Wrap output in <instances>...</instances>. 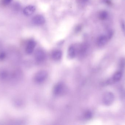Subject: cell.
I'll list each match as a JSON object with an SVG mask.
<instances>
[{
    "instance_id": "8",
    "label": "cell",
    "mask_w": 125,
    "mask_h": 125,
    "mask_svg": "<svg viewBox=\"0 0 125 125\" xmlns=\"http://www.w3.org/2000/svg\"><path fill=\"white\" fill-rule=\"evenodd\" d=\"M64 90V86L62 84L59 83L56 84L53 89V93L55 95H59L61 94Z\"/></svg>"
},
{
    "instance_id": "13",
    "label": "cell",
    "mask_w": 125,
    "mask_h": 125,
    "mask_svg": "<svg viewBox=\"0 0 125 125\" xmlns=\"http://www.w3.org/2000/svg\"><path fill=\"white\" fill-rule=\"evenodd\" d=\"M108 15L107 12L105 11H103L100 12L98 16H99V18L100 20H103L107 19Z\"/></svg>"
},
{
    "instance_id": "10",
    "label": "cell",
    "mask_w": 125,
    "mask_h": 125,
    "mask_svg": "<svg viewBox=\"0 0 125 125\" xmlns=\"http://www.w3.org/2000/svg\"><path fill=\"white\" fill-rule=\"evenodd\" d=\"M68 56L71 58H73L75 57L76 54L75 48L73 46H71L69 48L68 50Z\"/></svg>"
},
{
    "instance_id": "9",
    "label": "cell",
    "mask_w": 125,
    "mask_h": 125,
    "mask_svg": "<svg viewBox=\"0 0 125 125\" xmlns=\"http://www.w3.org/2000/svg\"><path fill=\"white\" fill-rule=\"evenodd\" d=\"M62 53L61 51L59 50L54 51L52 54V58L56 61L60 60L62 57Z\"/></svg>"
},
{
    "instance_id": "6",
    "label": "cell",
    "mask_w": 125,
    "mask_h": 125,
    "mask_svg": "<svg viewBox=\"0 0 125 125\" xmlns=\"http://www.w3.org/2000/svg\"><path fill=\"white\" fill-rule=\"evenodd\" d=\"M36 10V8L33 5H29L26 7L23 10V13L26 16H29L33 14Z\"/></svg>"
},
{
    "instance_id": "12",
    "label": "cell",
    "mask_w": 125,
    "mask_h": 125,
    "mask_svg": "<svg viewBox=\"0 0 125 125\" xmlns=\"http://www.w3.org/2000/svg\"><path fill=\"white\" fill-rule=\"evenodd\" d=\"M9 76L8 72L6 70L2 69L0 70V78L3 80L7 79Z\"/></svg>"
},
{
    "instance_id": "3",
    "label": "cell",
    "mask_w": 125,
    "mask_h": 125,
    "mask_svg": "<svg viewBox=\"0 0 125 125\" xmlns=\"http://www.w3.org/2000/svg\"><path fill=\"white\" fill-rule=\"evenodd\" d=\"M36 45V43L33 40H29L26 46L25 51L27 54H31L34 51Z\"/></svg>"
},
{
    "instance_id": "11",
    "label": "cell",
    "mask_w": 125,
    "mask_h": 125,
    "mask_svg": "<svg viewBox=\"0 0 125 125\" xmlns=\"http://www.w3.org/2000/svg\"><path fill=\"white\" fill-rule=\"evenodd\" d=\"M122 74L121 72L118 71L115 73L113 77V79L115 81H118L122 79Z\"/></svg>"
},
{
    "instance_id": "5",
    "label": "cell",
    "mask_w": 125,
    "mask_h": 125,
    "mask_svg": "<svg viewBox=\"0 0 125 125\" xmlns=\"http://www.w3.org/2000/svg\"><path fill=\"white\" fill-rule=\"evenodd\" d=\"M35 58L36 61L40 62L44 60L45 58V54L43 50L40 49L37 50L35 52Z\"/></svg>"
},
{
    "instance_id": "14",
    "label": "cell",
    "mask_w": 125,
    "mask_h": 125,
    "mask_svg": "<svg viewBox=\"0 0 125 125\" xmlns=\"http://www.w3.org/2000/svg\"><path fill=\"white\" fill-rule=\"evenodd\" d=\"M13 0H1V4L4 6H7L10 4Z\"/></svg>"
},
{
    "instance_id": "4",
    "label": "cell",
    "mask_w": 125,
    "mask_h": 125,
    "mask_svg": "<svg viewBox=\"0 0 125 125\" xmlns=\"http://www.w3.org/2000/svg\"><path fill=\"white\" fill-rule=\"evenodd\" d=\"M32 23L36 25H41L44 24L45 20L43 16L40 15H37L34 16L32 19Z\"/></svg>"
},
{
    "instance_id": "15",
    "label": "cell",
    "mask_w": 125,
    "mask_h": 125,
    "mask_svg": "<svg viewBox=\"0 0 125 125\" xmlns=\"http://www.w3.org/2000/svg\"><path fill=\"white\" fill-rule=\"evenodd\" d=\"M6 56V54L3 51H0V60H3L5 58Z\"/></svg>"
},
{
    "instance_id": "16",
    "label": "cell",
    "mask_w": 125,
    "mask_h": 125,
    "mask_svg": "<svg viewBox=\"0 0 125 125\" xmlns=\"http://www.w3.org/2000/svg\"><path fill=\"white\" fill-rule=\"evenodd\" d=\"M83 0V1H87L88 0Z\"/></svg>"
},
{
    "instance_id": "7",
    "label": "cell",
    "mask_w": 125,
    "mask_h": 125,
    "mask_svg": "<svg viewBox=\"0 0 125 125\" xmlns=\"http://www.w3.org/2000/svg\"><path fill=\"white\" fill-rule=\"evenodd\" d=\"M108 40L106 35H101L97 40V45L99 47H103L107 43Z\"/></svg>"
},
{
    "instance_id": "2",
    "label": "cell",
    "mask_w": 125,
    "mask_h": 125,
    "mask_svg": "<svg viewBox=\"0 0 125 125\" xmlns=\"http://www.w3.org/2000/svg\"><path fill=\"white\" fill-rule=\"evenodd\" d=\"M47 72L44 70H40L37 73L34 77L35 81L38 83L44 81L48 77Z\"/></svg>"
},
{
    "instance_id": "1",
    "label": "cell",
    "mask_w": 125,
    "mask_h": 125,
    "mask_svg": "<svg viewBox=\"0 0 125 125\" xmlns=\"http://www.w3.org/2000/svg\"><path fill=\"white\" fill-rule=\"evenodd\" d=\"M114 95L111 92H107L104 95L103 100L104 103L106 105H111L114 101Z\"/></svg>"
}]
</instances>
